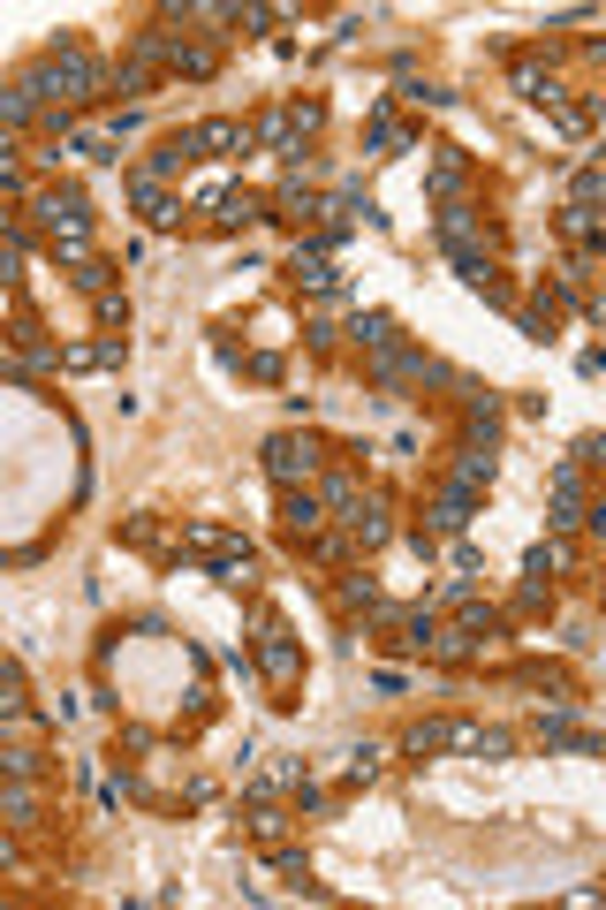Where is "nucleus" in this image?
<instances>
[{"mask_svg":"<svg viewBox=\"0 0 606 910\" xmlns=\"http://www.w3.org/2000/svg\"><path fill=\"white\" fill-rule=\"evenodd\" d=\"M0 819H38V789H0Z\"/></svg>","mask_w":606,"mask_h":910,"instance_id":"16","label":"nucleus"},{"mask_svg":"<svg viewBox=\"0 0 606 910\" xmlns=\"http://www.w3.org/2000/svg\"><path fill=\"white\" fill-rule=\"evenodd\" d=\"M470 508H477V493H440V508H433V531H462V524H470Z\"/></svg>","mask_w":606,"mask_h":910,"instance_id":"10","label":"nucleus"},{"mask_svg":"<svg viewBox=\"0 0 606 910\" xmlns=\"http://www.w3.org/2000/svg\"><path fill=\"white\" fill-rule=\"evenodd\" d=\"M69 372H92V364H122V342H84V349H61Z\"/></svg>","mask_w":606,"mask_h":910,"instance_id":"12","label":"nucleus"},{"mask_svg":"<svg viewBox=\"0 0 606 910\" xmlns=\"http://www.w3.org/2000/svg\"><path fill=\"white\" fill-rule=\"evenodd\" d=\"M213 220H220V228H251V220H258V197H251V190H220V197H213Z\"/></svg>","mask_w":606,"mask_h":910,"instance_id":"9","label":"nucleus"},{"mask_svg":"<svg viewBox=\"0 0 606 910\" xmlns=\"http://www.w3.org/2000/svg\"><path fill=\"white\" fill-rule=\"evenodd\" d=\"M296 282H303V289H318V297H326V289L341 282V274L326 266V251H296Z\"/></svg>","mask_w":606,"mask_h":910,"instance_id":"13","label":"nucleus"},{"mask_svg":"<svg viewBox=\"0 0 606 910\" xmlns=\"http://www.w3.org/2000/svg\"><path fill=\"white\" fill-rule=\"evenodd\" d=\"M167 69H174V76H213V69H220V53H213V46H182V38H174V46H167Z\"/></svg>","mask_w":606,"mask_h":910,"instance_id":"8","label":"nucleus"},{"mask_svg":"<svg viewBox=\"0 0 606 910\" xmlns=\"http://www.w3.org/2000/svg\"><path fill=\"white\" fill-rule=\"evenodd\" d=\"M356 342H364L372 357H379V349H395V319H387V311H356Z\"/></svg>","mask_w":606,"mask_h":910,"instance_id":"11","label":"nucleus"},{"mask_svg":"<svg viewBox=\"0 0 606 910\" xmlns=\"http://www.w3.org/2000/svg\"><path fill=\"white\" fill-rule=\"evenodd\" d=\"M0 714H23V683H15V668H0Z\"/></svg>","mask_w":606,"mask_h":910,"instance_id":"20","label":"nucleus"},{"mask_svg":"<svg viewBox=\"0 0 606 910\" xmlns=\"http://www.w3.org/2000/svg\"><path fill=\"white\" fill-rule=\"evenodd\" d=\"M0 774H15V781H31V774H38V752H0Z\"/></svg>","mask_w":606,"mask_h":910,"instance_id":"19","label":"nucleus"},{"mask_svg":"<svg viewBox=\"0 0 606 910\" xmlns=\"http://www.w3.org/2000/svg\"><path fill=\"white\" fill-rule=\"evenodd\" d=\"M258 660H266V675H274V683H289V675H296V645H289V630H281V622H266Z\"/></svg>","mask_w":606,"mask_h":910,"instance_id":"6","label":"nucleus"},{"mask_svg":"<svg viewBox=\"0 0 606 910\" xmlns=\"http://www.w3.org/2000/svg\"><path fill=\"white\" fill-rule=\"evenodd\" d=\"M15 182H23V167H15V137L0 130V190H15Z\"/></svg>","mask_w":606,"mask_h":910,"instance_id":"18","label":"nucleus"},{"mask_svg":"<svg viewBox=\"0 0 606 910\" xmlns=\"http://www.w3.org/2000/svg\"><path fill=\"white\" fill-rule=\"evenodd\" d=\"M31 115H38V99H31L23 84H8V92H0V130H15V122H31Z\"/></svg>","mask_w":606,"mask_h":910,"instance_id":"15","label":"nucleus"},{"mask_svg":"<svg viewBox=\"0 0 606 910\" xmlns=\"http://www.w3.org/2000/svg\"><path fill=\"white\" fill-rule=\"evenodd\" d=\"M462 190V152L440 145V159H433V197H455Z\"/></svg>","mask_w":606,"mask_h":910,"instance_id":"14","label":"nucleus"},{"mask_svg":"<svg viewBox=\"0 0 606 910\" xmlns=\"http://www.w3.org/2000/svg\"><path fill=\"white\" fill-rule=\"evenodd\" d=\"M402 744H410V752H462V744H470V721H448V714L410 721V729H402Z\"/></svg>","mask_w":606,"mask_h":910,"instance_id":"3","label":"nucleus"},{"mask_svg":"<svg viewBox=\"0 0 606 910\" xmlns=\"http://www.w3.org/2000/svg\"><path fill=\"white\" fill-rule=\"evenodd\" d=\"M599 190H606L599 167H584V175H577V190H569V205H599Z\"/></svg>","mask_w":606,"mask_h":910,"instance_id":"17","label":"nucleus"},{"mask_svg":"<svg viewBox=\"0 0 606 910\" xmlns=\"http://www.w3.org/2000/svg\"><path fill=\"white\" fill-rule=\"evenodd\" d=\"M266 478H274V486H311V478H318V448L296 441V433H274V441H266Z\"/></svg>","mask_w":606,"mask_h":910,"instance_id":"1","label":"nucleus"},{"mask_svg":"<svg viewBox=\"0 0 606 910\" xmlns=\"http://www.w3.org/2000/svg\"><path fill=\"white\" fill-rule=\"evenodd\" d=\"M318 524H326V508H318V493H311V486H281V531H296V539H311V531H318Z\"/></svg>","mask_w":606,"mask_h":910,"instance_id":"5","label":"nucleus"},{"mask_svg":"<svg viewBox=\"0 0 606 910\" xmlns=\"http://www.w3.org/2000/svg\"><path fill=\"white\" fill-rule=\"evenodd\" d=\"M99 326H130V303H122V297H99Z\"/></svg>","mask_w":606,"mask_h":910,"instance_id":"21","label":"nucleus"},{"mask_svg":"<svg viewBox=\"0 0 606 910\" xmlns=\"http://www.w3.org/2000/svg\"><path fill=\"white\" fill-rule=\"evenodd\" d=\"M190 137H197V159H228V152H251V130H243V122H228V115L197 122Z\"/></svg>","mask_w":606,"mask_h":910,"instance_id":"4","label":"nucleus"},{"mask_svg":"<svg viewBox=\"0 0 606 910\" xmlns=\"http://www.w3.org/2000/svg\"><path fill=\"white\" fill-rule=\"evenodd\" d=\"M137 213H145V228H174V220H182V205H174L159 182H145V175H137Z\"/></svg>","mask_w":606,"mask_h":910,"instance_id":"7","label":"nucleus"},{"mask_svg":"<svg viewBox=\"0 0 606 910\" xmlns=\"http://www.w3.org/2000/svg\"><path fill=\"white\" fill-rule=\"evenodd\" d=\"M38 228H46L53 243L84 236V228H92V205H84V190H38Z\"/></svg>","mask_w":606,"mask_h":910,"instance_id":"2","label":"nucleus"}]
</instances>
